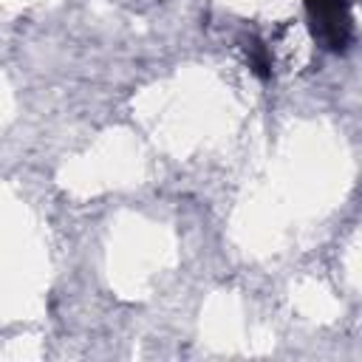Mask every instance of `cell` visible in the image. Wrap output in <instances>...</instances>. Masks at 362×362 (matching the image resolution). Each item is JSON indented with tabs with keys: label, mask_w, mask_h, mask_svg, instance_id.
Instances as JSON below:
<instances>
[{
	"label": "cell",
	"mask_w": 362,
	"mask_h": 362,
	"mask_svg": "<svg viewBox=\"0 0 362 362\" xmlns=\"http://www.w3.org/2000/svg\"><path fill=\"white\" fill-rule=\"evenodd\" d=\"M308 31L328 54H345L354 37L351 0H305Z\"/></svg>",
	"instance_id": "1"
},
{
	"label": "cell",
	"mask_w": 362,
	"mask_h": 362,
	"mask_svg": "<svg viewBox=\"0 0 362 362\" xmlns=\"http://www.w3.org/2000/svg\"><path fill=\"white\" fill-rule=\"evenodd\" d=\"M243 51H246V57H249V65H252V71L257 74V76H269V54H266V45L260 42V40H255V37H249L246 40V45H243Z\"/></svg>",
	"instance_id": "2"
}]
</instances>
